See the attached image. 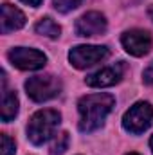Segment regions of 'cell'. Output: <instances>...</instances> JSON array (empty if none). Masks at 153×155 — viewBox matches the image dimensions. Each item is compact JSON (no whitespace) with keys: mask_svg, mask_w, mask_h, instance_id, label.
I'll return each instance as SVG.
<instances>
[{"mask_svg":"<svg viewBox=\"0 0 153 155\" xmlns=\"http://www.w3.org/2000/svg\"><path fill=\"white\" fill-rule=\"evenodd\" d=\"M60 121L61 116L58 110H52V108H47V110H38L34 116L31 117L29 124H27V137L33 144H43L45 141H49L56 128L60 126Z\"/></svg>","mask_w":153,"mask_h":155,"instance_id":"obj_2","label":"cell"},{"mask_svg":"<svg viewBox=\"0 0 153 155\" xmlns=\"http://www.w3.org/2000/svg\"><path fill=\"white\" fill-rule=\"evenodd\" d=\"M22 2H24V4H27V5H31V7H38L43 0H22Z\"/></svg>","mask_w":153,"mask_h":155,"instance_id":"obj_17","label":"cell"},{"mask_svg":"<svg viewBox=\"0 0 153 155\" xmlns=\"http://www.w3.org/2000/svg\"><path fill=\"white\" fill-rule=\"evenodd\" d=\"M69 143H70V137L67 132H61L54 137L52 144H50V153L52 155H61L65 153V150L69 148Z\"/></svg>","mask_w":153,"mask_h":155,"instance_id":"obj_13","label":"cell"},{"mask_svg":"<svg viewBox=\"0 0 153 155\" xmlns=\"http://www.w3.org/2000/svg\"><path fill=\"white\" fill-rule=\"evenodd\" d=\"M122 76H124V63L119 61L112 67H105V69L86 76V85L96 87V88H105V87H112L115 83H119Z\"/></svg>","mask_w":153,"mask_h":155,"instance_id":"obj_9","label":"cell"},{"mask_svg":"<svg viewBox=\"0 0 153 155\" xmlns=\"http://www.w3.org/2000/svg\"><path fill=\"white\" fill-rule=\"evenodd\" d=\"M126 155H139V153H126Z\"/></svg>","mask_w":153,"mask_h":155,"instance_id":"obj_20","label":"cell"},{"mask_svg":"<svg viewBox=\"0 0 153 155\" xmlns=\"http://www.w3.org/2000/svg\"><path fill=\"white\" fill-rule=\"evenodd\" d=\"M150 146H151V152H153V135H151V139H150Z\"/></svg>","mask_w":153,"mask_h":155,"instance_id":"obj_19","label":"cell"},{"mask_svg":"<svg viewBox=\"0 0 153 155\" xmlns=\"http://www.w3.org/2000/svg\"><path fill=\"white\" fill-rule=\"evenodd\" d=\"M108 58V47L105 45H77L70 49L69 61L76 69H86Z\"/></svg>","mask_w":153,"mask_h":155,"instance_id":"obj_5","label":"cell"},{"mask_svg":"<svg viewBox=\"0 0 153 155\" xmlns=\"http://www.w3.org/2000/svg\"><path fill=\"white\" fill-rule=\"evenodd\" d=\"M15 141L7 135V134H2L0 135V155H15Z\"/></svg>","mask_w":153,"mask_h":155,"instance_id":"obj_14","label":"cell"},{"mask_svg":"<svg viewBox=\"0 0 153 155\" xmlns=\"http://www.w3.org/2000/svg\"><path fill=\"white\" fill-rule=\"evenodd\" d=\"M25 90L27 96L36 101L43 103L52 97H56L61 92V81L52 74H43V76H33L25 81Z\"/></svg>","mask_w":153,"mask_h":155,"instance_id":"obj_3","label":"cell"},{"mask_svg":"<svg viewBox=\"0 0 153 155\" xmlns=\"http://www.w3.org/2000/svg\"><path fill=\"white\" fill-rule=\"evenodd\" d=\"M115 105L114 96L110 94H88L79 99L77 110H79V130L81 132H94L97 130L106 116L112 112Z\"/></svg>","mask_w":153,"mask_h":155,"instance_id":"obj_1","label":"cell"},{"mask_svg":"<svg viewBox=\"0 0 153 155\" xmlns=\"http://www.w3.org/2000/svg\"><path fill=\"white\" fill-rule=\"evenodd\" d=\"M7 58L20 71H38L47 63V56L41 51L29 47H15L9 51Z\"/></svg>","mask_w":153,"mask_h":155,"instance_id":"obj_6","label":"cell"},{"mask_svg":"<svg viewBox=\"0 0 153 155\" xmlns=\"http://www.w3.org/2000/svg\"><path fill=\"white\" fill-rule=\"evenodd\" d=\"M142 79H144L146 85H153V61L144 69V72H142Z\"/></svg>","mask_w":153,"mask_h":155,"instance_id":"obj_16","label":"cell"},{"mask_svg":"<svg viewBox=\"0 0 153 155\" xmlns=\"http://www.w3.org/2000/svg\"><path fill=\"white\" fill-rule=\"evenodd\" d=\"M106 31V18L105 15L97 13V11H90L85 13L83 16H79L76 20V35L88 38V36H97L103 35Z\"/></svg>","mask_w":153,"mask_h":155,"instance_id":"obj_8","label":"cell"},{"mask_svg":"<svg viewBox=\"0 0 153 155\" xmlns=\"http://www.w3.org/2000/svg\"><path fill=\"white\" fill-rule=\"evenodd\" d=\"M0 114H2L4 123L13 121L18 114V97H16V94L13 90L7 88L5 72H2V108H0Z\"/></svg>","mask_w":153,"mask_h":155,"instance_id":"obj_11","label":"cell"},{"mask_svg":"<svg viewBox=\"0 0 153 155\" xmlns=\"http://www.w3.org/2000/svg\"><path fill=\"white\" fill-rule=\"evenodd\" d=\"M153 121V107L148 101H139L133 107H130V110L122 117V126L126 132L130 134H142L150 128Z\"/></svg>","mask_w":153,"mask_h":155,"instance_id":"obj_4","label":"cell"},{"mask_svg":"<svg viewBox=\"0 0 153 155\" xmlns=\"http://www.w3.org/2000/svg\"><path fill=\"white\" fill-rule=\"evenodd\" d=\"M148 16L153 20V5H150V9H148Z\"/></svg>","mask_w":153,"mask_h":155,"instance_id":"obj_18","label":"cell"},{"mask_svg":"<svg viewBox=\"0 0 153 155\" xmlns=\"http://www.w3.org/2000/svg\"><path fill=\"white\" fill-rule=\"evenodd\" d=\"M25 25V15L11 5V4H2V18H0V31L2 35H7L11 31H16Z\"/></svg>","mask_w":153,"mask_h":155,"instance_id":"obj_10","label":"cell"},{"mask_svg":"<svg viewBox=\"0 0 153 155\" xmlns=\"http://www.w3.org/2000/svg\"><path fill=\"white\" fill-rule=\"evenodd\" d=\"M121 43L132 56H144L151 49V35L144 29H130L121 36Z\"/></svg>","mask_w":153,"mask_h":155,"instance_id":"obj_7","label":"cell"},{"mask_svg":"<svg viewBox=\"0 0 153 155\" xmlns=\"http://www.w3.org/2000/svg\"><path fill=\"white\" fill-rule=\"evenodd\" d=\"M81 2H83V0H54L52 4H54L56 11H60V13H69V11L76 9Z\"/></svg>","mask_w":153,"mask_h":155,"instance_id":"obj_15","label":"cell"},{"mask_svg":"<svg viewBox=\"0 0 153 155\" xmlns=\"http://www.w3.org/2000/svg\"><path fill=\"white\" fill-rule=\"evenodd\" d=\"M34 31L41 35V36H45V38H58L60 36V33H61V27L52 20V18H41L38 24L34 25Z\"/></svg>","mask_w":153,"mask_h":155,"instance_id":"obj_12","label":"cell"}]
</instances>
